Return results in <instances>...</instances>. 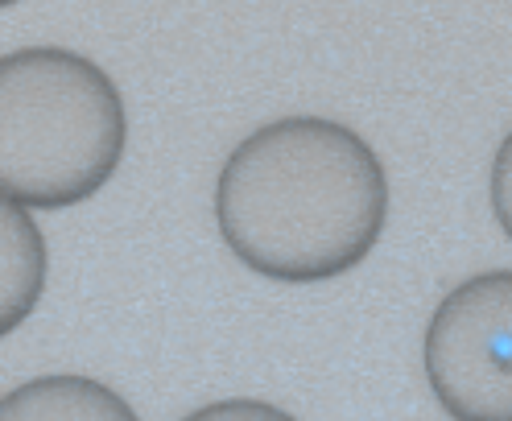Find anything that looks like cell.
<instances>
[{"instance_id": "obj_1", "label": "cell", "mask_w": 512, "mask_h": 421, "mask_svg": "<svg viewBox=\"0 0 512 421\" xmlns=\"http://www.w3.org/2000/svg\"><path fill=\"white\" fill-rule=\"evenodd\" d=\"M215 223L244 269L285 285L331 281L360 269L380 244L389 178L356 128L281 116L223 161Z\"/></svg>"}, {"instance_id": "obj_2", "label": "cell", "mask_w": 512, "mask_h": 421, "mask_svg": "<svg viewBox=\"0 0 512 421\" xmlns=\"http://www.w3.org/2000/svg\"><path fill=\"white\" fill-rule=\"evenodd\" d=\"M128 145L112 75L67 46L0 54V190L38 211L100 194Z\"/></svg>"}, {"instance_id": "obj_3", "label": "cell", "mask_w": 512, "mask_h": 421, "mask_svg": "<svg viewBox=\"0 0 512 421\" xmlns=\"http://www.w3.org/2000/svg\"><path fill=\"white\" fill-rule=\"evenodd\" d=\"M422 364L455 421H512V269L475 273L442 294Z\"/></svg>"}, {"instance_id": "obj_4", "label": "cell", "mask_w": 512, "mask_h": 421, "mask_svg": "<svg viewBox=\"0 0 512 421\" xmlns=\"http://www.w3.org/2000/svg\"><path fill=\"white\" fill-rule=\"evenodd\" d=\"M50 277V248L25 203L0 190V339L38 310Z\"/></svg>"}, {"instance_id": "obj_5", "label": "cell", "mask_w": 512, "mask_h": 421, "mask_svg": "<svg viewBox=\"0 0 512 421\" xmlns=\"http://www.w3.org/2000/svg\"><path fill=\"white\" fill-rule=\"evenodd\" d=\"M0 421H141L116 388L91 376H34L0 397Z\"/></svg>"}, {"instance_id": "obj_6", "label": "cell", "mask_w": 512, "mask_h": 421, "mask_svg": "<svg viewBox=\"0 0 512 421\" xmlns=\"http://www.w3.org/2000/svg\"><path fill=\"white\" fill-rule=\"evenodd\" d=\"M182 421H298V417L277 409V405H269V401H256V397H228V401L199 405L195 413H186Z\"/></svg>"}, {"instance_id": "obj_7", "label": "cell", "mask_w": 512, "mask_h": 421, "mask_svg": "<svg viewBox=\"0 0 512 421\" xmlns=\"http://www.w3.org/2000/svg\"><path fill=\"white\" fill-rule=\"evenodd\" d=\"M488 194H492V215L500 223V232L512 240V128H508V137L500 141V149L492 157Z\"/></svg>"}, {"instance_id": "obj_8", "label": "cell", "mask_w": 512, "mask_h": 421, "mask_svg": "<svg viewBox=\"0 0 512 421\" xmlns=\"http://www.w3.org/2000/svg\"><path fill=\"white\" fill-rule=\"evenodd\" d=\"M9 5H21V0H0V9H9Z\"/></svg>"}]
</instances>
